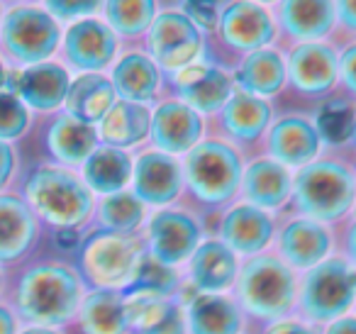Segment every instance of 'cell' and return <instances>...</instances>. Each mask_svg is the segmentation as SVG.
<instances>
[{
    "label": "cell",
    "instance_id": "36",
    "mask_svg": "<svg viewBox=\"0 0 356 334\" xmlns=\"http://www.w3.org/2000/svg\"><path fill=\"white\" fill-rule=\"evenodd\" d=\"M173 285H176L173 271L166 264L149 259V256L137 261L132 278H129V288L139 295H159V298H163L166 293H171Z\"/></svg>",
    "mask_w": 356,
    "mask_h": 334
},
{
    "label": "cell",
    "instance_id": "22",
    "mask_svg": "<svg viewBox=\"0 0 356 334\" xmlns=\"http://www.w3.org/2000/svg\"><path fill=\"white\" fill-rule=\"evenodd\" d=\"M35 239V217L17 198H0V261L17 259Z\"/></svg>",
    "mask_w": 356,
    "mask_h": 334
},
{
    "label": "cell",
    "instance_id": "35",
    "mask_svg": "<svg viewBox=\"0 0 356 334\" xmlns=\"http://www.w3.org/2000/svg\"><path fill=\"white\" fill-rule=\"evenodd\" d=\"M108 20L120 35H139L154 20L152 0H113L105 6Z\"/></svg>",
    "mask_w": 356,
    "mask_h": 334
},
{
    "label": "cell",
    "instance_id": "17",
    "mask_svg": "<svg viewBox=\"0 0 356 334\" xmlns=\"http://www.w3.org/2000/svg\"><path fill=\"white\" fill-rule=\"evenodd\" d=\"M337 79V56L330 47L302 45L291 56V81L302 93H322Z\"/></svg>",
    "mask_w": 356,
    "mask_h": 334
},
{
    "label": "cell",
    "instance_id": "1",
    "mask_svg": "<svg viewBox=\"0 0 356 334\" xmlns=\"http://www.w3.org/2000/svg\"><path fill=\"white\" fill-rule=\"evenodd\" d=\"M79 305V280L66 266L44 264L27 271L17 288V308L27 319L40 324H59L74 315Z\"/></svg>",
    "mask_w": 356,
    "mask_h": 334
},
{
    "label": "cell",
    "instance_id": "44",
    "mask_svg": "<svg viewBox=\"0 0 356 334\" xmlns=\"http://www.w3.org/2000/svg\"><path fill=\"white\" fill-rule=\"evenodd\" d=\"M13 164H15V159H13V149L8 147L6 142H0V188L6 186V181L10 178Z\"/></svg>",
    "mask_w": 356,
    "mask_h": 334
},
{
    "label": "cell",
    "instance_id": "7",
    "mask_svg": "<svg viewBox=\"0 0 356 334\" xmlns=\"http://www.w3.org/2000/svg\"><path fill=\"white\" fill-rule=\"evenodd\" d=\"M3 42L15 59L37 64L54 54L59 45V27L47 13L35 8H15L3 25Z\"/></svg>",
    "mask_w": 356,
    "mask_h": 334
},
{
    "label": "cell",
    "instance_id": "30",
    "mask_svg": "<svg viewBox=\"0 0 356 334\" xmlns=\"http://www.w3.org/2000/svg\"><path fill=\"white\" fill-rule=\"evenodd\" d=\"M132 164L124 152L115 147L95 149L88 159H86V181L93 191L98 193H120L122 186L127 183Z\"/></svg>",
    "mask_w": 356,
    "mask_h": 334
},
{
    "label": "cell",
    "instance_id": "41",
    "mask_svg": "<svg viewBox=\"0 0 356 334\" xmlns=\"http://www.w3.org/2000/svg\"><path fill=\"white\" fill-rule=\"evenodd\" d=\"M186 13H188V20L193 22V25H200L205 27V30H210V27H215V22H218V8H215V3H186Z\"/></svg>",
    "mask_w": 356,
    "mask_h": 334
},
{
    "label": "cell",
    "instance_id": "40",
    "mask_svg": "<svg viewBox=\"0 0 356 334\" xmlns=\"http://www.w3.org/2000/svg\"><path fill=\"white\" fill-rule=\"evenodd\" d=\"M51 13L61 20H74V17L88 15V13L98 10V3H69V0H51L47 3Z\"/></svg>",
    "mask_w": 356,
    "mask_h": 334
},
{
    "label": "cell",
    "instance_id": "34",
    "mask_svg": "<svg viewBox=\"0 0 356 334\" xmlns=\"http://www.w3.org/2000/svg\"><path fill=\"white\" fill-rule=\"evenodd\" d=\"M142 200L137 196H132V193H115L100 205V225L113 232V234L134 230L142 222Z\"/></svg>",
    "mask_w": 356,
    "mask_h": 334
},
{
    "label": "cell",
    "instance_id": "31",
    "mask_svg": "<svg viewBox=\"0 0 356 334\" xmlns=\"http://www.w3.org/2000/svg\"><path fill=\"white\" fill-rule=\"evenodd\" d=\"M281 20L286 30L298 40H317L334 25L332 3H283Z\"/></svg>",
    "mask_w": 356,
    "mask_h": 334
},
{
    "label": "cell",
    "instance_id": "27",
    "mask_svg": "<svg viewBox=\"0 0 356 334\" xmlns=\"http://www.w3.org/2000/svg\"><path fill=\"white\" fill-rule=\"evenodd\" d=\"M188 322L193 334H237L242 319L232 300L222 295H198L191 303Z\"/></svg>",
    "mask_w": 356,
    "mask_h": 334
},
{
    "label": "cell",
    "instance_id": "38",
    "mask_svg": "<svg viewBox=\"0 0 356 334\" xmlns=\"http://www.w3.org/2000/svg\"><path fill=\"white\" fill-rule=\"evenodd\" d=\"M354 110L344 103H330L317 115V134L330 144H339L354 134Z\"/></svg>",
    "mask_w": 356,
    "mask_h": 334
},
{
    "label": "cell",
    "instance_id": "43",
    "mask_svg": "<svg viewBox=\"0 0 356 334\" xmlns=\"http://www.w3.org/2000/svg\"><path fill=\"white\" fill-rule=\"evenodd\" d=\"M341 79H344L346 88L356 93V47L346 49L341 56Z\"/></svg>",
    "mask_w": 356,
    "mask_h": 334
},
{
    "label": "cell",
    "instance_id": "53",
    "mask_svg": "<svg viewBox=\"0 0 356 334\" xmlns=\"http://www.w3.org/2000/svg\"><path fill=\"white\" fill-rule=\"evenodd\" d=\"M354 142H356V122H354Z\"/></svg>",
    "mask_w": 356,
    "mask_h": 334
},
{
    "label": "cell",
    "instance_id": "11",
    "mask_svg": "<svg viewBox=\"0 0 356 334\" xmlns=\"http://www.w3.org/2000/svg\"><path fill=\"white\" fill-rule=\"evenodd\" d=\"M203 122L186 103H163L152 118V137L161 152L181 154L200 139Z\"/></svg>",
    "mask_w": 356,
    "mask_h": 334
},
{
    "label": "cell",
    "instance_id": "28",
    "mask_svg": "<svg viewBox=\"0 0 356 334\" xmlns=\"http://www.w3.org/2000/svg\"><path fill=\"white\" fill-rule=\"evenodd\" d=\"M159 86V71L147 56L129 54L118 64L113 74V88L118 95H122L127 103H139L149 100Z\"/></svg>",
    "mask_w": 356,
    "mask_h": 334
},
{
    "label": "cell",
    "instance_id": "49",
    "mask_svg": "<svg viewBox=\"0 0 356 334\" xmlns=\"http://www.w3.org/2000/svg\"><path fill=\"white\" fill-rule=\"evenodd\" d=\"M56 241H59L61 246H74L76 241H79V234H76L74 230H61V232H56Z\"/></svg>",
    "mask_w": 356,
    "mask_h": 334
},
{
    "label": "cell",
    "instance_id": "13",
    "mask_svg": "<svg viewBox=\"0 0 356 334\" xmlns=\"http://www.w3.org/2000/svg\"><path fill=\"white\" fill-rule=\"evenodd\" d=\"M115 32L95 20L74 25L66 35V59L83 71H100L115 54Z\"/></svg>",
    "mask_w": 356,
    "mask_h": 334
},
{
    "label": "cell",
    "instance_id": "19",
    "mask_svg": "<svg viewBox=\"0 0 356 334\" xmlns=\"http://www.w3.org/2000/svg\"><path fill=\"white\" fill-rule=\"evenodd\" d=\"M115 88L108 79L98 74L81 76L74 86L69 88L66 95V108H69L71 118L79 122H98L113 110L115 105Z\"/></svg>",
    "mask_w": 356,
    "mask_h": 334
},
{
    "label": "cell",
    "instance_id": "12",
    "mask_svg": "<svg viewBox=\"0 0 356 334\" xmlns=\"http://www.w3.org/2000/svg\"><path fill=\"white\" fill-rule=\"evenodd\" d=\"M184 186V173L176 159L166 154H144L134 168V193L142 202L163 205L173 200Z\"/></svg>",
    "mask_w": 356,
    "mask_h": 334
},
{
    "label": "cell",
    "instance_id": "33",
    "mask_svg": "<svg viewBox=\"0 0 356 334\" xmlns=\"http://www.w3.org/2000/svg\"><path fill=\"white\" fill-rule=\"evenodd\" d=\"M286 79V69L283 61L276 51L259 49L244 61L242 71H239V86L244 93H259V95H271L283 86Z\"/></svg>",
    "mask_w": 356,
    "mask_h": 334
},
{
    "label": "cell",
    "instance_id": "52",
    "mask_svg": "<svg viewBox=\"0 0 356 334\" xmlns=\"http://www.w3.org/2000/svg\"><path fill=\"white\" fill-rule=\"evenodd\" d=\"M6 84V71H3V64H0V86Z\"/></svg>",
    "mask_w": 356,
    "mask_h": 334
},
{
    "label": "cell",
    "instance_id": "26",
    "mask_svg": "<svg viewBox=\"0 0 356 334\" xmlns=\"http://www.w3.org/2000/svg\"><path fill=\"white\" fill-rule=\"evenodd\" d=\"M49 149L59 161L64 164H79L88 159L95 152V142L98 134L90 125L79 122L71 115L59 118L49 129Z\"/></svg>",
    "mask_w": 356,
    "mask_h": 334
},
{
    "label": "cell",
    "instance_id": "50",
    "mask_svg": "<svg viewBox=\"0 0 356 334\" xmlns=\"http://www.w3.org/2000/svg\"><path fill=\"white\" fill-rule=\"evenodd\" d=\"M349 254H351V259H354V264H356V225L351 227V232H349Z\"/></svg>",
    "mask_w": 356,
    "mask_h": 334
},
{
    "label": "cell",
    "instance_id": "6",
    "mask_svg": "<svg viewBox=\"0 0 356 334\" xmlns=\"http://www.w3.org/2000/svg\"><path fill=\"white\" fill-rule=\"evenodd\" d=\"M356 295V271L344 261L317 264L302 285V310L312 319H332L341 315Z\"/></svg>",
    "mask_w": 356,
    "mask_h": 334
},
{
    "label": "cell",
    "instance_id": "23",
    "mask_svg": "<svg viewBox=\"0 0 356 334\" xmlns=\"http://www.w3.org/2000/svg\"><path fill=\"white\" fill-rule=\"evenodd\" d=\"M244 191L254 207L276 210L291 196V176L276 161H257L244 176Z\"/></svg>",
    "mask_w": 356,
    "mask_h": 334
},
{
    "label": "cell",
    "instance_id": "45",
    "mask_svg": "<svg viewBox=\"0 0 356 334\" xmlns=\"http://www.w3.org/2000/svg\"><path fill=\"white\" fill-rule=\"evenodd\" d=\"M337 13H339V20L344 22L346 27L356 30V3H351V0L339 3V6H337Z\"/></svg>",
    "mask_w": 356,
    "mask_h": 334
},
{
    "label": "cell",
    "instance_id": "21",
    "mask_svg": "<svg viewBox=\"0 0 356 334\" xmlns=\"http://www.w3.org/2000/svg\"><path fill=\"white\" fill-rule=\"evenodd\" d=\"M191 276H193L195 285L210 293H218L232 285L234 276H237V259H234L232 249H227L220 241H208V244L198 246L191 259Z\"/></svg>",
    "mask_w": 356,
    "mask_h": 334
},
{
    "label": "cell",
    "instance_id": "3",
    "mask_svg": "<svg viewBox=\"0 0 356 334\" xmlns=\"http://www.w3.org/2000/svg\"><path fill=\"white\" fill-rule=\"evenodd\" d=\"M354 178L337 164L322 161L305 166L296 178V202L315 220H334L354 202Z\"/></svg>",
    "mask_w": 356,
    "mask_h": 334
},
{
    "label": "cell",
    "instance_id": "32",
    "mask_svg": "<svg viewBox=\"0 0 356 334\" xmlns=\"http://www.w3.org/2000/svg\"><path fill=\"white\" fill-rule=\"evenodd\" d=\"M271 118V108L261 98L249 93H234L225 108V127L239 139H254L264 132Z\"/></svg>",
    "mask_w": 356,
    "mask_h": 334
},
{
    "label": "cell",
    "instance_id": "47",
    "mask_svg": "<svg viewBox=\"0 0 356 334\" xmlns=\"http://www.w3.org/2000/svg\"><path fill=\"white\" fill-rule=\"evenodd\" d=\"M327 334H356V317H344V319H337Z\"/></svg>",
    "mask_w": 356,
    "mask_h": 334
},
{
    "label": "cell",
    "instance_id": "10",
    "mask_svg": "<svg viewBox=\"0 0 356 334\" xmlns=\"http://www.w3.org/2000/svg\"><path fill=\"white\" fill-rule=\"evenodd\" d=\"M149 237H152L154 259L171 266L181 264V261L193 254L195 246H198L200 230L184 212L163 210L159 215H154L152 227H149Z\"/></svg>",
    "mask_w": 356,
    "mask_h": 334
},
{
    "label": "cell",
    "instance_id": "9",
    "mask_svg": "<svg viewBox=\"0 0 356 334\" xmlns=\"http://www.w3.org/2000/svg\"><path fill=\"white\" fill-rule=\"evenodd\" d=\"M149 49L166 69H186L200 51V32L186 15L163 13L152 25Z\"/></svg>",
    "mask_w": 356,
    "mask_h": 334
},
{
    "label": "cell",
    "instance_id": "48",
    "mask_svg": "<svg viewBox=\"0 0 356 334\" xmlns=\"http://www.w3.org/2000/svg\"><path fill=\"white\" fill-rule=\"evenodd\" d=\"M15 332V319L6 308H0V334H13Z\"/></svg>",
    "mask_w": 356,
    "mask_h": 334
},
{
    "label": "cell",
    "instance_id": "29",
    "mask_svg": "<svg viewBox=\"0 0 356 334\" xmlns=\"http://www.w3.org/2000/svg\"><path fill=\"white\" fill-rule=\"evenodd\" d=\"M81 322L86 334H124V300L115 290H98L88 295L81 308Z\"/></svg>",
    "mask_w": 356,
    "mask_h": 334
},
{
    "label": "cell",
    "instance_id": "15",
    "mask_svg": "<svg viewBox=\"0 0 356 334\" xmlns=\"http://www.w3.org/2000/svg\"><path fill=\"white\" fill-rule=\"evenodd\" d=\"M71 88L69 74L56 64H35L15 81V93L35 110H54Z\"/></svg>",
    "mask_w": 356,
    "mask_h": 334
},
{
    "label": "cell",
    "instance_id": "25",
    "mask_svg": "<svg viewBox=\"0 0 356 334\" xmlns=\"http://www.w3.org/2000/svg\"><path fill=\"white\" fill-rule=\"evenodd\" d=\"M152 129L149 110L139 103H115L113 110L100 122V137L115 147H129L142 142Z\"/></svg>",
    "mask_w": 356,
    "mask_h": 334
},
{
    "label": "cell",
    "instance_id": "46",
    "mask_svg": "<svg viewBox=\"0 0 356 334\" xmlns=\"http://www.w3.org/2000/svg\"><path fill=\"white\" fill-rule=\"evenodd\" d=\"M268 334H315L310 327H305V324H298V322H281L276 324V327L271 329Z\"/></svg>",
    "mask_w": 356,
    "mask_h": 334
},
{
    "label": "cell",
    "instance_id": "16",
    "mask_svg": "<svg viewBox=\"0 0 356 334\" xmlns=\"http://www.w3.org/2000/svg\"><path fill=\"white\" fill-rule=\"evenodd\" d=\"M178 90L184 93L188 108L213 113L229 98V79L218 69L208 66H186L178 71Z\"/></svg>",
    "mask_w": 356,
    "mask_h": 334
},
{
    "label": "cell",
    "instance_id": "8",
    "mask_svg": "<svg viewBox=\"0 0 356 334\" xmlns=\"http://www.w3.org/2000/svg\"><path fill=\"white\" fill-rule=\"evenodd\" d=\"M139 256L129 239L120 234H95L83 249V271L95 285H120L132 278Z\"/></svg>",
    "mask_w": 356,
    "mask_h": 334
},
{
    "label": "cell",
    "instance_id": "14",
    "mask_svg": "<svg viewBox=\"0 0 356 334\" xmlns=\"http://www.w3.org/2000/svg\"><path fill=\"white\" fill-rule=\"evenodd\" d=\"M222 37L244 51H259L273 37V22L261 6L234 3L222 13Z\"/></svg>",
    "mask_w": 356,
    "mask_h": 334
},
{
    "label": "cell",
    "instance_id": "2",
    "mask_svg": "<svg viewBox=\"0 0 356 334\" xmlns=\"http://www.w3.org/2000/svg\"><path fill=\"white\" fill-rule=\"evenodd\" d=\"M27 198L51 225L74 227L88 217L90 193L83 183L61 168H40L27 181Z\"/></svg>",
    "mask_w": 356,
    "mask_h": 334
},
{
    "label": "cell",
    "instance_id": "4",
    "mask_svg": "<svg viewBox=\"0 0 356 334\" xmlns=\"http://www.w3.org/2000/svg\"><path fill=\"white\" fill-rule=\"evenodd\" d=\"M293 273L286 264L278 259H261L249 261L239 276V298L244 308L252 310L259 317H281L293 305Z\"/></svg>",
    "mask_w": 356,
    "mask_h": 334
},
{
    "label": "cell",
    "instance_id": "42",
    "mask_svg": "<svg viewBox=\"0 0 356 334\" xmlns=\"http://www.w3.org/2000/svg\"><path fill=\"white\" fill-rule=\"evenodd\" d=\"M147 334H186V324H184V315H181V310L173 305L171 312H168V317Z\"/></svg>",
    "mask_w": 356,
    "mask_h": 334
},
{
    "label": "cell",
    "instance_id": "20",
    "mask_svg": "<svg viewBox=\"0 0 356 334\" xmlns=\"http://www.w3.org/2000/svg\"><path fill=\"white\" fill-rule=\"evenodd\" d=\"M271 220L259 207L242 205L225 217L222 237L229 249L239 254H254L266 246V241L271 239Z\"/></svg>",
    "mask_w": 356,
    "mask_h": 334
},
{
    "label": "cell",
    "instance_id": "5",
    "mask_svg": "<svg viewBox=\"0 0 356 334\" xmlns=\"http://www.w3.org/2000/svg\"><path fill=\"white\" fill-rule=\"evenodd\" d=\"M191 191L208 202H222L237 191L242 178V164L239 157L220 142L198 144L188 154L186 164Z\"/></svg>",
    "mask_w": 356,
    "mask_h": 334
},
{
    "label": "cell",
    "instance_id": "18",
    "mask_svg": "<svg viewBox=\"0 0 356 334\" xmlns=\"http://www.w3.org/2000/svg\"><path fill=\"white\" fill-rule=\"evenodd\" d=\"M271 154L281 164L300 166V164L315 159L317 147H320V134L310 122L300 118H288L273 127L271 139H268Z\"/></svg>",
    "mask_w": 356,
    "mask_h": 334
},
{
    "label": "cell",
    "instance_id": "39",
    "mask_svg": "<svg viewBox=\"0 0 356 334\" xmlns=\"http://www.w3.org/2000/svg\"><path fill=\"white\" fill-rule=\"evenodd\" d=\"M27 108L15 93H0V142L20 137L27 129Z\"/></svg>",
    "mask_w": 356,
    "mask_h": 334
},
{
    "label": "cell",
    "instance_id": "24",
    "mask_svg": "<svg viewBox=\"0 0 356 334\" xmlns=\"http://www.w3.org/2000/svg\"><path fill=\"white\" fill-rule=\"evenodd\" d=\"M283 256L298 269H310L322 261L330 249V234L310 220H298L286 227L281 237Z\"/></svg>",
    "mask_w": 356,
    "mask_h": 334
},
{
    "label": "cell",
    "instance_id": "51",
    "mask_svg": "<svg viewBox=\"0 0 356 334\" xmlns=\"http://www.w3.org/2000/svg\"><path fill=\"white\" fill-rule=\"evenodd\" d=\"M22 334H56V332H51V329H47V327H35V329H27V332H22Z\"/></svg>",
    "mask_w": 356,
    "mask_h": 334
},
{
    "label": "cell",
    "instance_id": "37",
    "mask_svg": "<svg viewBox=\"0 0 356 334\" xmlns=\"http://www.w3.org/2000/svg\"><path fill=\"white\" fill-rule=\"evenodd\" d=\"M171 308L173 305L159 295H137V298L124 303V319H127V327L147 334L168 317Z\"/></svg>",
    "mask_w": 356,
    "mask_h": 334
}]
</instances>
